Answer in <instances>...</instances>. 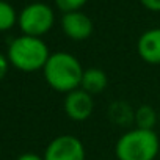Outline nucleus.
Masks as SVG:
<instances>
[{"label": "nucleus", "instance_id": "obj_8", "mask_svg": "<svg viewBox=\"0 0 160 160\" xmlns=\"http://www.w3.org/2000/svg\"><path fill=\"white\" fill-rule=\"evenodd\" d=\"M137 52L144 63L158 66L160 64V28H151L144 32L138 38Z\"/></svg>", "mask_w": 160, "mask_h": 160}, {"label": "nucleus", "instance_id": "obj_16", "mask_svg": "<svg viewBox=\"0 0 160 160\" xmlns=\"http://www.w3.org/2000/svg\"><path fill=\"white\" fill-rule=\"evenodd\" d=\"M158 124H160V110H158Z\"/></svg>", "mask_w": 160, "mask_h": 160}, {"label": "nucleus", "instance_id": "obj_2", "mask_svg": "<svg viewBox=\"0 0 160 160\" xmlns=\"http://www.w3.org/2000/svg\"><path fill=\"white\" fill-rule=\"evenodd\" d=\"M158 154L160 138L155 130L133 127L124 132L115 144L118 160H155Z\"/></svg>", "mask_w": 160, "mask_h": 160}, {"label": "nucleus", "instance_id": "obj_9", "mask_svg": "<svg viewBox=\"0 0 160 160\" xmlns=\"http://www.w3.org/2000/svg\"><path fill=\"white\" fill-rule=\"evenodd\" d=\"M108 85V75L104 69L101 68H88L83 71L82 82H80V88L87 91L88 94L94 96L102 93Z\"/></svg>", "mask_w": 160, "mask_h": 160}, {"label": "nucleus", "instance_id": "obj_7", "mask_svg": "<svg viewBox=\"0 0 160 160\" xmlns=\"http://www.w3.org/2000/svg\"><path fill=\"white\" fill-rule=\"evenodd\" d=\"M61 28L64 35L72 41H85L93 33L91 19L82 11L64 13L61 19Z\"/></svg>", "mask_w": 160, "mask_h": 160}, {"label": "nucleus", "instance_id": "obj_6", "mask_svg": "<svg viewBox=\"0 0 160 160\" xmlns=\"http://www.w3.org/2000/svg\"><path fill=\"white\" fill-rule=\"evenodd\" d=\"M63 108L69 119L78 121V122L87 121L94 112V101L91 94H88L82 88H78L64 94Z\"/></svg>", "mask_w": 160, "mask_h": 160}, {"label": "nucleus", "instance_id": "obj_10", "mask_svg": "<svg viewBox=\"0 0 160 160\" xmlns=\"http://www.w3.org/2000/svg\"><path fill=\"white\" fill-rule=\"evenodd\" d=\"M133 122L138 129L154 130L158 124V112L152 105H140L133 113Z\"/></svg>", "mask_w": 160, "mask_h": 160}, {"label": "nucleus", "instance_id": "obj_12", "mask_svg": "<svg viewBox=\"0 0 160 160\" xmlns=\"http://www.w3.org/2000/svg\"><path fill=\"white\" fill-rule=\"evenodd\" d=\"M88 0H55V3L58 7V10H61L63 13H72V11H80Z\"/></svg>", "mask_w": 160, "mask_h": 160}, {"label": "nucleus", "instance_id": "obj_11", "mask_svg": "<svg viewBox=\"0 0 160 160\" xmlns=\"http://www.w3.org/2000/svg\"><path fill=\"white\" fill-rule=\"evenodd\" d=\"M18 14L14 11V8L5 2V0H0V32H7L10 28L14 27V24L18 22Z\"/></svg>", "mask_w": 160, "mask_h": 160}, {"label": "nucleus", "instance_id": "obj_5", "mask_svg": "<svg viewBox=\"0 0 160 160\" xmlns=\"http://www.w3.org/2000/svg\"><path fill=\"white\" fill-rule=\"evenodd\" d=\"M44 160H87V149L75 135L55 137L44 151Z\"/></svg>", "mask_w": 160, "mask_h": 160}, {"label": "nucleus", "instance_id": "obj_15", "mask_svg": "<svg viewBox=\"0 0 160 160\" xmlns=\"http://www.w3.org/2000/svg\"><path fill=\"white\" fill-rule=\"evenodd\" d=\"M16 160H44V157L38 155V154H33V152H25V154L19 155Z\"/></svg>", "mask_w": 160, "mask_h": 160}, {"label": "nucleus", "instance_id": "obj_4", "mask_svg": "<svg viewBox=\"0 0 160 160\" xmlns=\"http://www.w3.org/2000/svg\"><path fill=\"white\" fill-rule=\"evenodd\" d=\"M53 22L55 16L52 8L41 2L27 5L18 18V24L22 33L35 38H41L42 35H46L53 27Z\"/></svg>", "mask_w": 160, "mask_h": 160}, {"label": "nucleus", "instance_id": "obj_14", "mask_svg": "<svg viewBox=\"0 0 160 160\" xmlns=\"http://www.w3.org/2000/svg\"><path fill=\"white\" fill-rule=\"evenodd\" d=\"M144 8H148L149 11H155L160 13V0H140Z\"/></svg>", "mask_w": 160, "mask_h": 160}, {"label": "nucleus", "instance_id": "obj_13", "mask_svg": "<svg viewBox=\"0 0 160 160\" xmlns=\"http://www.w3.org/2000/svg\"><path fill=\"white\" fill-rule=\"evenodd\" d=\"M8 68H10L8 57H5L3 53H0V80L5 78V75L8 74Z\"/></svg>", "mask_w": 160, "mask_h": 160}, {"label": "nucleus", "instance_id": "obj_3", "mask_svg": "<svg viewBox=\"0 0 160 160\" xmlns=\"http://www.w3.org/2000/svg\"><path fill=\"white\" fill-rule=\"evenodd\" d=\"M7 57L10 64L16 69L24 72H35L44 68L50 52L41 38L22 35L10 42Z\"/></svg>", "mask_w": 160, "mask_h": 160}, {"label": "nucleus", "instance_id": "obj_1", "mask_svg": "<svg viewBox=\"0 0 160 160\" xmlns=\"http://www.w3.org/2000/svg\"><path fill=\"white\" fill-rule=\"evenodd\" d=\"M83 71L85 69L82 68L78 58L72 53L55 52L50 53L47 63L44 64L42 75L53 91L68 94L80 88Z\"/></svg>", "mask_w": 160, "mask_h": 160}]
</instances>
